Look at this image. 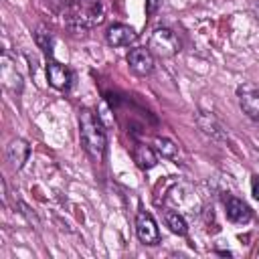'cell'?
Returning <instances> with one entry per match:
<instances>
[{
  "instance_id": "obj_9",
  "label": "cell",
  "mask_w": 259,
  "mask_h": 259,
  "mask_svg": "<svg viewBox=\"0 0 259 259\" xmlns=\"http://www.w3.org/2000/svg\"><path fill=\"white\" fill-rule=\"evenodd\" d=\"M28 154H30V146L24 138H12L6 146V162L10 164L12 170H20L28 160Z\"/></svg>"
},
{
  "instance_id": "obj_14",
  "label": "cell",
  "mask_w": 259,
  "mask_h": 259,
  "mask_svg": "<svg viewBox=\"0 0 259 259\" xmlns=\"http://www.w3.org/2000/svg\"><path fill=\"white\" fill-rule=\"evenodd\" d=\"M162 219H164V225H166L174 235L184 237V235L188 233V225H186L184 217H182V214H178L176 210H172V208H164Z\"/></svg>"
},
{
  "instance_id": "obj_19",
  "label": "cell",
  "mask_w": 259,
  "mask_h": 259,
  "mask_svg": "<svg viewBox=\"0 0 259 259\" xmlns=\"http://www.w3.org/2000/svg\"><path fill=\"white\" fill-rule=\"evenodd\" d=\"M249 12L259 20V0H251L249 2Z\"/></svg>"
},
{
  "instance_id": "obj_7",
  "label": "cell",
  "mask_w": 259,
  "mask_h": 259,
  "mask_svg": "<svg viewBox=\"0 0 259 259\" xmlns=\"http://www.w3.org/2000/svg\"><path fill=\"white\" fill-rule=\"evenodd\" d=\"M47 81L57 91H69L73 85V71L59 61H49L47 63Z\"/></svg>"
},
{
  "instance_id": "obj_12",
  "label": "cell",
  "mask_w": 259,
  "mask_h": 259,
  "mask_svg": "<svg viewBox=\"0 0 259 259\" xmlns=\"http://www.w3.org/2000/svg\"><path fill=\"white\" fill-rule=\"evenodd\" d=\"M196 123H198V127L206 134V136H210L212 140H225L227 136H225V130H223V125H221V121L212 115V113H208V111H196Z\"/></svg>"
},
{
  "instance_id": "obj_15",
  "label": "cell",
  "mask_w": 259,
  "mask_h": 259,
  "mask_svg": "<svg viewBox=\"0 0 259 259\" xmlns=\"http://www.w3.org/2000/svg\"><path fill=\"white\" fill-rule=\"evenodd\" d=\"M34 42H36V47L45 55H51L53 53V32L47 26H38L34 30Z\"/></svg>"
},
{
  "instance_id": "obj_4",
  "label": "cell",
  "mask_w": 259,
  "mask_h": 259,
  "mask_svg": "<svg viewBox=\"0 0 259 259\" xmlns=\"http://www.w3.org/2000/svg\"><path fill=\"white\" fill-rule=\"evenodd\" d=\"M237 99L243 113L259 125V87L253 83H243L237 87Z\"/></svg>"
},
{
  "instance_id": "obj_8",
  "label": "cell",
  "mask_w": 259,
  "mask_h": 259,
  "mask_svg": "<svg viewBox=\"0 0 259 259\" xmlns=\"http://www.w3.org/2000/svg\"><path fill=\"white\" fill-rule=\"evenodd\" d=\"M105 40L109 47H130L138 40V32L123 22H113L105 30Z\"/></svg>"
},
{
  "instance_id": "obj_11",
  "label": "cell",
  "mask_w": 259,
  "mask_h": 259,
  "mask_svg": "<svg viewBox=\"0 0 259 259\" xmlns=\"http://www.w3.org/2000/svg\"><path fill=\"white\" fill-rule=\"evenodd\" d=\"M0 77H2V83H4V87L8 89V91H12V93H20L22 91V75L16 71V67L12 65V61L4 55L2 57V69H0Z\"/></svg>"
},
{
  "instance_id": "obj_5",
  "label": "cell",
  "mask_w": 259,
  "mask_h": 259,
  "mask_svg": "<svg viewBox=\"0 0 259 259\" xmlns=\"http://www.w3.org/2000/svg\"><path fill=\"white\" fill-rule=\"evenodd\" d=\"M136 235H138L140 243H144V245L154 247V245L160 243V229H158V223L152 217V212L138 210V214H136Z\"/></svg>"
},
{
  "instance_id": "obj_17",
  "label": "cell",
  "mask_w": 259,
  "mask_h": 259,
  "mask_svg": "<svg viewBox=\"0 0 259 259\" xmlns=\"http://www.w3.org/2000/svg\"><path fill=\"white\" fill-rule=\"evenodd\" d=\"M251 194H253L255 200H259V178L257 176L251 178Z\"/></svg>"
},
{
  "instance_id": "obj_3",
  "label": "cell",
  "mask_w": 259,
  "mask_h": 259,
  "mask_svg": "<svg viewBox=\"0 0 259 259\" xmlns=\"http://www.w3.org/2000/svg\"><path fill=\"white\" fill-rule=\"evenodd\" d=\"M148 49L162 57V59H168V57H174L180 53L182 49V42L178 38V34L172 30V28H166V26H160L152 32L150 36V42H148Z\"/></svg>"
},
{
  "instance_id": "obj_18",
  "label": "cell",
  "mask_w": 259,
  "mask_h": 259,
  "mask_svg": "<svg viewBox=\"0 0 259 259\" xmlns=\"http://www.w3.org/2000/svg\"><path fill=\"white\" fill-rule=\"evenodd\" d=\"M158 4H160V0H146V12L154 14L158 10Z\"/></svg>"
},
{
  "instance_id": "obj_10",
  "label": "cell",
  "mask_w": 259,
  "mask_h": 259,
  "mask_svg": "<svg viewBox=\"0 0 259 259\" xmlns=\"http://www.w3.org/2000/svg\"><path fill=\"white\" fill-rule=\"evenodd\" d=\"M225 214L231 223L235 225H247L253 217V210L249 208V204L237 196H227L225 198Z\"/></svg>"
},
{
  "instance_id": "obj_1",
  "label": "cell",
  "mask_w": 259,
  "mask_h": 259,
  "mask_svg": "<svg viewBox=\"0 0 259 259\" xmlns=\"http://www.w3.org/2000/svg\"><path fill=\"white\" fill-rule=\"evenodd\" d=\"M63 18L73 30H89L105 20V10L101 0H65Z\"/></svg>"
},
{
  "instance_id": "obj_13",
  "label": "cell",
  "mask_w": 259,
  "mask_h": 259,
  "mask_svg": "<svg viewBox=\"0 0 259 259\" xmlns=\"http://www.w3.org/2000/svg\"><path fill=\"white\" fill-rule=\"evenodd\" d=\"M134 162L138 164V168L142 170H150L158 164V156H156V150L146 146V144H136L134 148Z\"/></svg>"
},
{
  "instance_id": "obj_2",
  "label": "cell",
  "mask_w": 259,
  "mask_h": 259,
  "mask_svg": "<svg viewBox=\"0 0 259 259\" xmlns=\"http://www.w3.org/2000/svg\"><path fill=\"white\" fill-rule=\"evenodd\" d=\"M79 136L89 158L95 162H101L107 148V136L99 115L89 107H83L79 111Z\"/></svg>"
},
{
  "instance_id": "obj_16",
  "label": "cell",
  "mask_w": 259,
  "mask_h": 259,
  "mask_svg": "<svg viewBox=\"0 0 259 259\" xmlns=\"http://www.w3.org/2000/svg\"><path fill=\"white\" fill-rule=\"evenodd\" d=\"M154 150L158 152V154H162V158H176L178 156V146L172 142V140H168V138H154Z\"/></svg>"
},
{
  "instance_id": "obj_6",
  "label": "cell",
  "mask_w": 259,
  "mask_h": 259,
  "mask_svg": "<svg viewBox=\"0 0 259 259\" xmlns=\"http://www.w3.org/2000/svg\"><path fill=\"white\" fill-rule=\"evenodd\" d=\"M125 61H127L130 69L140 77H146V75H150L154 71V53L148 47L130 49L127 55H125Z\"/></svg>"
}]
</instances>
